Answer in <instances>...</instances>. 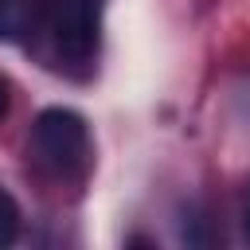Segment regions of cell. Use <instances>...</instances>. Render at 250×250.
<instances>
[{"instance_id":"obj_2","label":"cell","mask_w":250,"mask_h":250,"mask_svg":"<svg viewBox=\"0 0 250 250\" xmlns=\"http://www.w3.org/2000/svg\"><path fill=\"white\" fill-rule=\"evenodd\" d=\"M43 27L51 31V47L66 66H90L102 43V8L98 0H47Z\"/></svg>"},{"instance_id":"obj_5","label":"cell","mask_w":250,"mask_h":250,"mask_svg":"<svg viewBox=\"0 0 250 250\" xmlns=\"http://www.w3.org/2000/svg\"><path fill=\"white\" fill-rule=\"evenodd\" d=\"M8 105H12V90H8V82L0 78V121L8 117Z\"/></svg>"},{"instance_id":"obj_1","label":"cell","mask_w":250,"mask_h":250,"mask_svg":"<svg viewBox=\"0 0 250 250\" xmlns=\"http://www.w3.org/2000/svg\"><path fill=\"white\" fill-rule=\"evenodd\" d=\"M27 152L31 160L55 176V180H82L90 160H94V145H90V125L82 113L66 109V105H51L35 117L31 137H27Z\"/></svg>"},{"instance_id":"obj_6","label":"cell","mask_w":250,"mask_h":250,"mask_svg":"<svg viewBox=\"0 0 250 250\" xmlns=\"http://www.w3.org/2000/svg\"><path fill=\"white\" fill-rule=\"evenodd\" d=\"M242 230H246V238H250V207H246V215H242Z\"/></svg>"},{"instance_id":"obj_3","label":"cell","mask_w":250,"mask_h":250,"mask_svg":"<svg viewBox=\"0 0 250 250\" xmlns=\"http://www.w3.org/2000/svg\"><path fill=\"white\" fill-rule=\"evenodd\" d=\"M47 0H0V39H20L43 23Z\"/></svg>"},{"instance_id":"obj_4","label":"cell","mask_w":250,"mask_h":250,"mask_svg":"<svg viewBox=\"0 0 250 250\" xmlns=\"http://www.w3.org/2000/svg\"><path fill=\"white\" fill-rule=\"evenodd\" d=\"M16 234H20V203L12 199L8 188H0V246L16 242Z\"/></svg>"}]
</instances>
